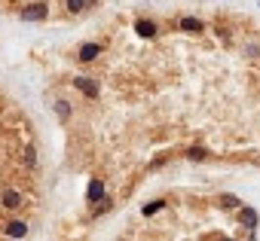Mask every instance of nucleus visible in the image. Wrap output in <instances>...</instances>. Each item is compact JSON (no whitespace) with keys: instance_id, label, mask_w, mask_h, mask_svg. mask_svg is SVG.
I'll return each mask as SVG.
<instances>
[{"instance_id":"f257e3e1","label":"nucleus","mask_w":260,"mask_h":241,"mask_svg":"<svg viewBox=\"0 0 260 241\" xmlns=\"http://www.w3.org/2000/svg\"><path fill=\"white\" fill-rule=\"evenodd\" d=\"M19 16H21V21H43V19L49 16V6L46 3H31V6L21 9Z\"/></svg>"},{"instance_id":"f03ea898","label":"nucleus","mask_w":260,"mask_h":241,"mask_svg":"<svg viewBox=\"0 0 260 241\" xmlns=\"http://www.w3.org/2000/svg\"><path fill=\"white\" fill-rule=\"evenodd\" d=\"M74 86L80 89L86 98H98V92H101L98 83H95V79H89V76H77V79H74Z\"/></svg>"},{"instance_id":"7ed1b4c3","label":"nucleus","mask_w":260,"mask_h":241,"mask_svg":"<svg viewBox=\"0 0 260 241\" xmlns=\"http://www.w3.org/2000/svg\"><path fill=\"white\" fill-rule=\"evenodd\" d=\"M86 199L98 204V202H104V180H92L89 183V189H86Z\"/></svg>"},{"instance_id":"20e7f679","label":"nucleus","mask_w":260,"mask_h":241,"mask_svg":"<svg viewBox=\"0 0 260 241\" xmlns=\"http://www.w3.org/2000/svg\"><path fill=\"white\" fill-rule=\"evenodd\" d=\"M98 52H101V46H98V43H83L77 58H80L83 64H89V61H95V58H98Z\"/></svg>"},{"instance_id":"39448f33","label":"nucleus","mask_w":260,"mask_h":241,"mask_svg":"<svg viewBox=\"0 0 260 241\" xmlns=\"http://www.w3.org/2000/svg\"><path fill=\"white\" fill-rule=\"evenodd\" d=\"M239 223H242L245 229H257L260 217H257V211H254V208H242V211H239Z\"/></svg>"},{"instance_id":"423d86ee","label":"nucleus","mask_w":260,"mask_h":241,"mask_svg":"<svg viewBox=\"0 0 260 241\" xmlns=\"http://www.w3.org/2000/svg\"><path fill=\"white\" fill-rule=\"evenodd\" d=\"M135 34L144 37V40H153L156 37V25H153V21H147V19H141L138 25H135Z\"/></svg>"},{"instance_id":"0eeeda50","label":"nucleus","mask_w":260,"mask_h":241,"mask_svg":"<svg viewBox=\"0 0 260 241\" xmlns=\"http://www.w3.org/2000/svg\"><path fill=\"white\" fill-rule=\"evenodd\" d=\"M3 208H9V211L21 208V196H19L16 189H6V192H3Z\"/></svg>"},{"instance_id":"6e6552de","label":"nucleus","mask_w":260,"mask_h":241,"mask_svg":"<svg viewBox=\"0 0 260 241\" xmlns=\"http://www.w3.org/2000/svg\"><path fill=\"white\" fill-rule=\"evenodd\" d=\"M6 235H9V238H25V235H28V226L21 223V220H13V223L6 226Z\"/></svg>"},{"instance_id":"1a4fd4ad","label":"nucleus","mask_w":260,"mask_h":241,"mask_svg":"<svg viewBox=\"0 0 260 241\" xmlns=\"http://www.w3.org/2000/svg\"><path fill=\"white\" fill-rule=\"evenodd\" d=\"M180 28H184V31H193V34H199V31L205 28V25H202L199 19H193V16H187V19H180Z\"/></svg>"},{"instance_id":"9d476101","label":"nucleus","mask_w":260,"mask_h":241,"mask_svg":"<svg viewBox=\"0 0 260 241\" xmlns=\"http://www.w3.org/2000/svg\"><path fill=\"white\" fill-rule=\"evenodd\" d=\"M64 3H67V9H71V13H83V9L92 6L95 0H64Z\"/></svg>"},{"instance_id":"9b49d317","label":"nucleus","mask_w":260,"mask_h":241,"mask_svg":"<svg viewBox=\"0 0 260 241\" xmlns=\"http://www.w3.org/2000/svg\"><path fill=\"white\" fill-rule=\"evenodd\" d=\"M187 159H190V162H205V159H208V150H202V147H193V150L187 153Z\"/></svg>"},{"instance_id":"f8f14e48","label":"nucleus","mask_w":260,"mask_h":241,"mask_svg":"<svg viewBox=\"0 0 260 241\" xmlns=\"http://www.w3.org/2000/svg\"><path fill=\"white\" fill-rule=\"evenodd\" d=\"M220 208H227V211H233V208H242V202L236 199V196H220Z\"/></svg>"},{"instance_id":"ddd939ff","label":"nucleus","mask_w":260,"mask_h":241,"mask_svg":"<svg viewBox=\"0 0 260 241\" xmlns=\"http://www.w3.org/2000/svg\"><path fill=\"white\" fill-rule=\"evenodd\" d=\"M162 204H165L162 199H156V202H150V204H144V217H153L156 211H162Z\"/></svg>"},{"instance_id":"4468645a","label":"nucleus","mask_w":260,"mask_h":241,"mask_svg":"<svg viewBox=\"0 0 260 241\" xmlns=\"http://www.w3.org/2000/svg\"><path fill=\"white\" fill-rule=\"evenodd\" d=\"M55 113H59L61 119H67L71 116V104H67V101H55Z\"/></svg>"},{"instance_id":"2eb2a0df","label":"nucleus","mask_w":260,"mask_h":241,"mask_svg":"<svg viewBox=\"0 0 260 241\" xmlns=\"http://www.w3.org/2000/svg\"><path fill=\"white\" fill-rule=\"evenodd\" d=\"M34 162H37V159H34V150H28V153H25V165L34 168Z\"/></svg>"}]
</instances>
